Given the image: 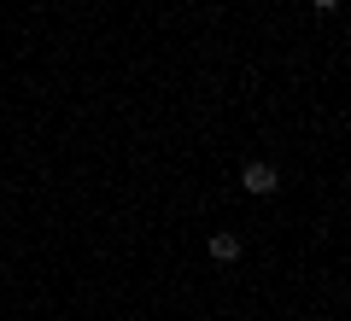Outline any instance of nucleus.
<instances>
[{
    "instance_id": "nucleus-3",
    "label": "nucleus",
    "mask_w": 351,
    "mask_h": 321,
    "mask_svg": "<svg viewBox=\"0 0 351 321\" xmlns=\"http://www.w3.org/2000/svg\"><path fill=\"white\" fill-rule=\"evenodd\" d=\"M334 6H339V0H316V12H334Z\"/></svg>"
},
{
    "instance_id": "nucleus-1",
    "label": "nucleus",
    "mask_w": 351,
    "mask_h": 321,
    "mask_svg": "<svg viewBox=\"0 0 351 321\" xmlns=\"http://www.w3.org/2000/svg\"><path fill=\"white\" fill-rule=\"evenodd\" d=\"M240 187H246V193H276V187H281V175H276V164H246Z\"/></svg>"
},
{
    "instance_id": "nucleus-2",
    "label": "nucleus",
    "mask_w": 351,
    "mask_h": 321,
    "mask_svg": "<svg viewBox=\"0 0 351 321\" xmlns=\"http://www.w3.org/2000/svg\"><path fill=\"white\" fill-rule=\"evenodd\" d=\"M205 246H211V257H217V263H234V257H240V240H234V234H211Z\"/></svg>"
}]
</instances>
